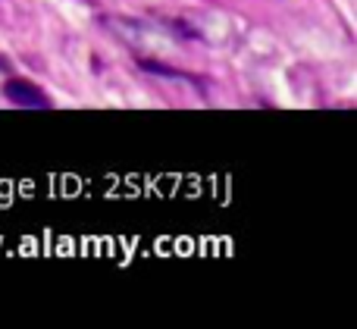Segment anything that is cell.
Here are the masks:
<instances>
[{"mask_svg": "<svg viewBox=\"0 0 357 329\" xmlns=\"http://www.w3.org/2000/svg\"><path fill=\"white\" fill-rule=\"evenodd\" d=\"M3 98L16 107H31V110H47L50 98L29 79H10L3 85Z\"/></svg>", "mask_w": 357, "mask_h": 329, "instance_id": "obj_1", "label": "cell"}]
</instances>
